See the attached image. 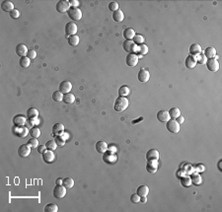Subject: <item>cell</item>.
<instances>
[{"mask_svg": "<svg viewBox=\"0 0 222 212\" xmlns=\"http://www.w3.org/2000/svg\"><path fill=\"white\" fill-rule=\"evenodd\" d=\"M27 56L30 59H35L37 57V51L35 49H30L27 53Z\"/></svg>", "mask_w": 222, "mask_h": 212, "instance_id": "51", "label": "cell"}, {"mask_svg": "<svg viewBox=\"0 0 222 212\" xmlns=\"http://www.w3.org/2000/svg\"><path fill=\"white\" fill-rule=\"evenodd\" d=\"M103 161L107 164L113 165V164L117 163L118 161V155L116 154V152H113L111 150H107L103 154Z\"/></svg>", "mask_w": 222, "mask_h": 212, "instance_id": "2", "label": "cell"}, {"mask_svg": "<svg viewBox=\"0 0 222 212\" xmlns=\"http://www.w3.org/2000/svg\"><path fill=\"white\" fill-rule=\"evenodd\" d=\"M63 102L65 104H72L75 102V96L72 93H67L64 94L63 96Z\"/></svg>", "mask_w": 222, "mask_h": 212, "instance_id": "39", "label": "cell"}, {"mask_svg": "<svg viewBox=\"0 0 222 212\" xmlns=\"http://www.w3.org/2000/svg\"><path fill=\"white\" fill-rule=\"evenodd\" d=\"M195 171L196 172H203L204 171V166L203 165H200V164H199V165H198V166L195 167Z\"/></svg>", "mask_w": 222, "mask_h": 212, "instance_id": "54", "label": "cell"}, {"mask_svg": "<svg viewBox=\"0 0 222 212\" xmlns=\"http://www.w3.org/2000/svg\"><path fill=\"white\" fill-rule=\"evenodd\" d=\"M130 201L132 203H137V202H140V196H138L137 193H133L131 194L130 196Z\"/></svg>", "mask_w": 222, "mask_h": 212, "instance_id": "50", "label": "cell"}, {"mask_svg": "<svg viewBox=\"0 0 222 212\" xmlns=\"http://www.w3.org/2000/svg\"><path fill=\"white\" fill-rule=\"evenodd\" d=\"M221 160H220V161L218 162V169H219V171H222V169H221Z\"/></svg>", "mask_w": 222, "mask_h": 212, "instance_id": "60", "label": "cell"}, {"mask_svg": "<svg viewBox=\"0 0 222 212\" xmlns=\"http://www.w3.org/2000/svg\"><path fill=\"white\" fill-rule=\"evenodd\" d=\"M166 128L171 133H178L181 129V124L176 119H170L166 122Z\"/></svg>", "mask_w": 222, "mask_h": 212, "instance_id": "3", "label": "cell"}, {"mask_svg": "<svg viewBox=\"0 0 222 212\" xmlns=\"http://www.w3.org/2000/svg\"><path fill=\"white\" fill-rule=\"evenodd\" d=\"M157 119L161 122H167L171 119V118L167 111H159L157 112Z\"/></svg>", "mask_w": 222, "mask_h": 212, "instance_id": "18", "label": "cell"}, {"mask_svg": "<svg viewBox=\"0 0 222 212\" xmlns=\"http://www.w3.org/2000/svg\"><path fill=\"white\" fill-rule=\"evenodd\" d=\"M19 64L21 67L23 68H28L30 66V64H31V59H30L28 56H23V57H21L20 60H19Z\"/></svg>", "mask_w": 222, "mask_h": 212, "instance_id": "33", "label": "cell"}, {"mask_svg": "<svg viewBox=\"0 0 222 212\" xmlns=\"http://www.w3.org/2000/svg\"><path fill=\"white\" fill-rule=\"evenodd\" d=\"M136 193H137L139 196H147V194L149 193V188L146 185H139L137 189H136Z\"/></svg>", "mask_w": 222, "mask_h": 212, "instance_id": "25", "label": "cell"}, {"mask_svg": "<svg viewBox=\"0 0 222 212\" xmlns=\"http://www.w3.org/2000/svg\"><path fill=\"white\" fill-rule=\"evenodd\" d=\"M13 133L19 138H25L30 133V129H28V127L24 126V125L23 126H15L13 129Z\"/></svg>", "mask_w": 222, "mask_h": 212, "instance_id": "6", "label": "cell"}, {"mask_svg": "<svg viewBox=\"0 0 222 212\" xmlns=\"http://www.w3.org/2000/svg\"><path fill=\"white\" fill-rule=\"evenodd\" d=\"M27 118L29 119H37L38 115H39V111H38L36 108H29L27 110Z\"/></svg>", "mask_w": 222, "mask_h": 212, "instance_id": "28", "label": "cell"}, {"mask_svg": "<svg viewBox=\"0 0 222 212\" xmlns=\"http://www.w3.org/2000/svg\"><path fill=\"white\" fill-rule=\"evenodd\" d=\"M45 150H48V148H46L45 145H39V147H38V152L41 153V154L44 153Z\"/></svg>", "mask_w": 222, "mask_h": 212, "instance_id": "53", "label": "cell"}, {"mask_svg": "<svg viewBox=\"0 0 222 212\" xmlns=\"http://www.w3.org/2000/svg\"><path fill=\"white\" fill-rule=\"evenodd\" d=\"M30 122H31L33 125H37V124L40 123V120L37 118V119H30Z\"/></svg>", "mask_w": 222, "mask_h": 212, "instance_id": "55", "label": "cell"}, {"mask_svg": "<svg viewBox=\"0 0 222 212\" xmlns=\"http://www.w3.org/2000/svg\"><path fill=\"white\" fill-rule=\"evenodd\" d=\"M62 185H64L66 188H72L74 187V180L72 178H65L62 180Z\"/></svg>", "mask_w": 222, "mask_h": 212, "instance_id": "38", "label": "cell"}, {"mask_svg": "<svg viewBox=\"0 0 222 212\" xmlns=\"http://www.w3.org/2000/svg\"><path fill=\"white\" fill-rule=\"evenodd\" d=\"M55 185H62V180L57 179L56 181H55Z\"/></svg>", "mask_w": 222, "mask_h": 212, "instance_id": "59", "label": "cell"}, {"mask_svg": "<svg viewBox=\"0 0 222 212\" xmlns=\"http://www.w3.org/2000/svg\"><path fill=\"white\" fill-rule=\"evenodd\" d=\"M159 151L156 149H150L146 153V159L148 160H159Z\"/></svg>", "mask_w": 222, "mask_h": 212, "instance_id": "23", "label": "cell"}, {"mask_svg": "<svg viewBox=\"0 0 222 212\" xmlns=\"http://www.w3.org/2000/svg\"><path fill=\"white\" fill-rule=\"evenodd\" d=\"M67 41H68V44H69L70 46H77V45L79 44L80 38H79L78 36H76V35H74V36L68 37Z\"/></svg>", "mask_w": 222, "mask_h": 212, "instance_id": "35", "label": "cell"}, {"mask_svg": "<svg viewBox=\"0 0 222 212\" xmlns=\"http://www.w3.org/2000/svg\"><path fill=\"white\" fill-rule=\"evenodd\" d=\"M113 19L116 22H122L123 19H125V14H123V12L121 9H118V11L113 13Z\"/></svg>", "mask_w": 222, "mask_h": 212, "instance_id": "31", "label": "cell"}, {"mask_svg": "<svg viewBox=\"0 0 222 212\" xmlns=\"http://www.w3.org/2000/svg\"><path fill=\"white\" fill-rule=\"evenodd\" d=\"M42 160L45 162V163H53L54 161V159H55V155L53 153V151L52 150H45L44 153L42 154Z\"/></svg>", "mask_w": 222, "mask_h": 212, "instance_id": "16", "label": "cell"}, {"mask_svg": "<svg viewBox=\"0 0 222 212\" xmlns=\"http://www.w3.org/2000/svg\"><path fill=\"white\" fill-rule=\"evenodd\" d=\"M144 41H145V38L142 35H135V37L133 38V42L136 46H140V45L144 44Z\"/></svg>", "mask_w": 222, "mask_h": 212, "instance_id": "42", "label": "cell"}, {"mask_svg": "<svg viewBox=\"0 0 222 212\" xmlns=\"http://www.w3.org/2000/svg\"><path fill=\"white\" fill-rule=\"evenodd\" d=\"M66 194V188L62 185H56L53 188V196L55 198H63Z\"/></svg>", "mask_w": 222, "mask_h": 212, "instance_id": "7", "label": "cell"}, {"mask_svg": "<svg viewBox=\"0 0 222 212\" xmlns=\"http://www.w3.org/2000/svg\"><path fill=\"white\" fill-rule=\"evenodd\" d=\"M13 122H14L15 126H23V125H25V123L27 122V119L25 118L23 115H18L14 118Z\"/></svg>", "mask_w": 222, "mask_h": 212, "instance_id": "21", "label": "cell"}, {"mask_svg": "<svg viewBox=\"0 0 222 212\" xmlns=\"http://www.w3.org/2000/svg\"><path fill=\"white\" fill-rule=\"evenodd\" d=\"M70 5H69V1H64V0H60L56 3V6H55V9L59 13H67V11L69 10Z\"/></svg>", "mask_w": 222, "mask_h": 212, "instance_id": "11", "label": "cell"}, {"mask_svg": "<svg viewBox=\"0 0 222 212\" xmlns=\"http://www.w3.org/2000/svg\"><path fill=\"white\" fill-rule=\"evenodd\" d=\"M78 29H77V25L73 22H68L65 25V34L66 36H74L77 33Z\"/></svg>", "mask_w": 222, "mask_h": 212, "instance_id": "12", "label": "cell"}, {"mask_svg": "<svg viewBox=\"0 0 222 212\" xmlns=\"http://www.w3.org/2000/svg\"><path fill=\"white\" fill-rule=\"evenodd\" d=\"M28 51H29L28 47L25 46L24 44L17 45V46H16V53H17V55H19L20 57H23V56H27Z\"/></svg>", "mask_w": 222, "mask_h": 212, "instance_id": "17", "label": "cell"}, {"mask_svg": "<svg viewBox=\"0 0 222 212\" xmlns=\"http://www.w3.org/2000/svg\"><path fill=\"white\" fill-rule=\"evenodd\" d=\"M206 67L209 71H211V72H216V71H218V69H219V62H218V60L215 59V58H209L206 60Z\"/></svg>", "mask_w": 222, "mask_h": 212, "instance_id": "8", "label": "cell"}, {"mask_svg": "<svg viewBox=\"0 0 222 212\" xmlns=\"http://www.w3.org/2000/svg\"><path fill=\"white\" fill-rule=\"evenodd\" d=\"M95 147H96V150H97V152H99V153H101V154H104L107 150H108V147H109V145L107 144V142H105V141H98L97 143H96V145H95Z\"/></svg>", "mask_w": 222, "mask_h": 212, "instance_id": "19", "label": "cell"}, {"mask_svg": "<svg viewBox=\"0 0 222 212\" xmlns=\"http://www.w3.org/2000/svg\"><path fill=\"white\" fill-rule=\"evenodd\" d=\"M140 202L146 203L147 202V197L146 196H140Z\"/></svg>", "mask_w": 222, "mask_h": 212, "instance_id": "57", "label": "cell"}, {"mask_svg": "<svg viewBox=\"0 0 222 212\" xmlns=\"http://www.w3.org/2000/svg\"><path fill=\"white\" fill-rule=\"evenodd\" d=\"M9 15H10V17L12 19H18L20 17V11L17 10V9H14V10H12L9 13Z\"/></svg>", "mask_w": 222, "mask_h": 212, "instance_id": "49", "label": "cell"}, {"mask_svg": "<svg viewBox=\"0 0 222 212\" xmlns=\"http://www.w3.org/2000/svg\"><path fill=\"white\" fill-rule=\"evenodd\" d=\"M69 5H70V7L78 8L79 1H78V0H70V1H69Z\"/></svg>", "mask_w": 222, "mask_h": 212, "instance_id": "52", "label": "cell"}, {"mask_svg": "<svg viewBox=\"0 0 222 212\" xmlns=\"http://www.w3.org/2000/svg\"><path fill=\"white\" fill-rule=\"evenodd\" d=\"M29 146H31L32 148H38L39 147V140H38V138H31L29 141H28V143H27Z\"/></svg>", "mask_w": 222, "mask_h": 212, "instance_id": "46", "label": "cell"}, {"mask_svg": "<svg viewBox=\"0 0 222 212\" xmlns=\"http://www.w3.org/2000/svg\"><path fill=\"white\" fill-rule=\"evenodd\" d=\"M139 58L136 53H129L126 58V62L129 67H135L138 64Z\"/></svg>", "mask_w": 222, "mask_h": 212, "instance_id": "9", "label": "cell"}, {"mask_svg": "<svg viewBox=\"0 0 222 212\" xmlns=\"http://www.w3.org/2000/svg\"><path fill=\"white\" fill-rule=\"evenodd\" d=\"M204 55L207 59L209 58H214L216 56V49L214 47H207V49L204 50Z\"/></svg>", "mask_w": 222, "mask_h": 212, "instance_id": "32", "label": "cell"}, {"mask_svg": "<svg viewBox=\"0 0 222 212\" xmlns=\"http://www.w3.org/2000/svg\"><path fill=\"white\" fill-rule=\"evenodd\" d=\"M195 59H196V63L202 64V65L206 64V60H207V58L206 57V55H204L202 53H200V54H198V55H196L195 56Z\"/></svg>", "mask_w": 222, "mask_h": 212, "instance_id": "43", "label": "cell"}, {"mask_svg": "<svg viewBox=\"0 0 222 212\" xmlns=\"http://www.w3.org/2000/svg\"><path fill=\"white\" fill-rule=\"evenodd\" d=\"M67 15L73 21H80L82 19V11H81L79 8L70 7L69 10L67 11Z\"/></svg>", "mask_w": 222, "mask_h": 212, "instance_id": "5", "label": "cell"}, {"mask_svg": "<svg viewBox=\"0 0 222 212\" xmlns=\"http://www.w3.org/2000/svg\"><path fill=\"white\" fill-rule=\"evenodd\" d=\"M1 9L3 11H5V12H11L12 10H14L15 8H14V4L12 3L11 1H7V0H5V1H2L1 2Z\"/></svg>", "mask_w": 222, "mask_h": 212, "instance_id": "24", "label": "cell"}, {"mask_svg": "<svg viewBox=\"0 0 222 212\" xmlns=\"http://www.w3.org/2000/svg\"><path fill=\"white\" fill-rule=\"evenodd\" d=\"M31 149H32V147L29 146L28 144H22L18 148V154H19V156L22 157V158L28 157L29 155L31 154Z\"/></svg>", "mask_w": 222, "mask_h": 212, "instance_id": "13", "label": "cell"}, {"mask_svg": "<svg viewBox=\"0 0 222 212\" xmlns=\"http://www.w3.org/2000/svg\"><path fill=\"white\" fill-rule=\"evenodd\" d=\"M147 53H148V46L146 45L142 44V45L138 46V47H137V53H136L141 54V55H145Z\"/></svg>", "mask_w": 222, "mask_h": 212, "instance_id": "41", "label": "cell"}, {"mask_svg": "<svg viewBox=\"0 0 222 212\" xmlns=\"http://www.w3.org/2000/svg\"><path fill=\"white\" fill-rule=\"evenodd\" d=\"M122 47L125 51L129 53H137V47L138 46H136L134 44V42L132 40H126L122 44Z\"/></svg>", "mask_w": 222, "mask_h": 212, "instance_id": "4", "label": "cell"}, {"mask_svg": "<svg viewBox=\"0 0 222 212\" xmlns=\"http://www.w3.org/2000/svg\"><path fill=\"white\" fill-rule=\"evenodd\" d=\"M58 91H60L63 94H67L70 93V91L72 90V83L70 81H62L60 84H59Z\"/></svg>", "mask_w": 222, "mask_h": 212, "instance_id": "15", "label": "cell"}, {"mask_svg": "<svg viewBox=\"0 0 222 212\" xmlns=\"http://www.w3.org/2000/svg\"><path fill=\"white\" fill-rule=\"evenodd\" d=\"M45 146H46V148H48L49 150H52V151H53V150L56 149L57 144H56V142H55L54 140H49L48 142H46Z\"/></svg>", "mask_w": 222, "mask_h": 212, "instance_id": "45", "label": "cell"}, {"mask_svg": "<svg viewBox=\"0 0 222 212\" xmlns=\"http://www.w3.org/2000/svg\"><path fill=\"white\" fill-rule=\"evenodd\" d=\"M137 78H138V81L141 82V83H147L149 79H150V73H149L147 69L141 68L137 74Z\"/></svg>", "mask_w": 222, "mask_h": 212, "instance_id": "10", "label": "cell"}, {"mask_svg": "<svg viewBox=\"0 0 222 212\" xmlns=\"http://www.w3.org/2000/svg\"><path fill=\"white\" fill-rule=\"evenodd\" d=\"M63 131H64V125L60 122L55 123L53 126V133L54 135H60Z\"/></svg>", "mask_w": 222, "mask_h": 212, "instance_id": "26", "label": "cell"}, {"mask_svg": "<svg viewBox=\"0 0 222 212\" xmlns=\"http://www.w3.org/2000/svg\"><path fill=\"white\" fill-rule=\"evenodd\" d=\"M63 93H61L60 91H55L53 94V100L54 102H61L63 101Z\"/></svg>", "mask_w": 222, "mask_h": 212, "instance_id": "40", "label": "cell"}, {"mask_svg": "<svg viewBox=\"0 0 222 212\" xmlns=\"http://www.w3.org/2000/svg\"><path fill=\"white\" fill-rule=\"evenodd\" d=\"M158 160H148L146 165V171L150 174H155L158 170Z\"/></svg>", "mask_w": 222, "mask_h": 212, "instance_id": "14", "label": "cell"}, {"mask_svg": "<svg viewBox=\"0 0 222 212\" xmlns=\"http://www.w3.org/2000/svg\"><path fill=\"white\" fill-rule=\"evenodd\" d=\"M191 184H194L195 185H199L202 184V176H200L198 173H194V174H191Z\"/></svg>", "mask_w": 222, "mask_h": 212, "instance_id": "30", "label": "cell"}, {"mask_svg": "<svg viewBox=\"0 0 222 212\" xmlns=\"http://www.w3.org/2000/svg\"><path fill=\"white\" fill-rule=\"evenodd\" d=\"M135 35V31L132 28H126L123 31V37H125L126 40H133Z\"/></svg>", "mask_w": 222, "mask_h": 212, "instance_id": "27", "label": "cell"}, {"mask_svg": "<svg viewBox=\"0 0 222 212\" xmlns=\"http://www.w3.org/2000/svg\"><path fill=\"white\" fill-rule=\"evenodd\" d=\"M196 59H195V56H193V55H189L186 58V61H185V65L186 67L187 68H195L196 66Z\"/></svg>", "mask_w": 222, "mask_h": 212, "instance_id": "22", "label": "cell"}, {"mask_svg": "<svg viewBox=\"0 0 222 212\" xmlns=\"http://www.w3.org/2000/svg\"><path fill=\"white\" fill-rule=\"evenodd\" d=\"M54 141L56 142L57 146H64V144H65V139L63 137L59 136V135H57L56 137H55V140Z\"/></svg>", "mask_w": 222, "mask_h": 212, "instance_id": "48", "label": "cell"}, {"mask_svg": "<svg viewBox=\"0 0 222 212\" xmlns=\"http://www.w3.org/2000/svg\"><path fill=\"white\" fill-rule=\"evenodd\" d=\"M108 150L113 151V152H117V148H116V147H112V145L108 147Z\"/></svg>", "mask_w": 222, "mask_h": 212, "instance_id": "58", "label": "cell"}, {"mask_svg": "<svg viewBox=\"0 0 222 212\" xmlns=\"http://www.w3.org/2000/svg\"><path fill=\"white\" fill-rule=\"evenodd\" d=\"M181 184H182L183 187H185V188L191 187V177L190 176H183V177H181Z\"/></svg>", "mask_w": 222, "mask_h": 212, "instance_id": "37", "label": "cell"}, {"mask_svg": "<svg viewBox=\"0 0 222 212\" xmlns=\"http://www.w3.org/2000/svg\"><path fill=\"white\" fill-rule=\"evenodd\" d=\"M129 93H130V89H129V87H127L126 85L122 86L118 90L119 97H126L127 95H129Z\"/></svg>", "mask_w": 222, "mask_h": 212, "instance_id": "36", "label": "cell"}, {"mask_svg": "<svg viewBox=\"0 0 222 212\" xmlns=\"http://www.w3.org/2000/svg\"><path fill=\"white\" fill-rule=\"evenodd\" d=\"M168 112H169V115H170L171 119H176L177 118H179V116L181 115V111H180V109H179L178 107L171 108L170 111Z\"/></svg>", "mask_w": 222, "mask_h": 212, "instance_id": "29", "label": "cell"}, {"mask_svg": "<svg viewBox=\"0 0 222 212\" xmlns=\"http://www.w3.org/2000/svg\"><path fill=\"white\" fill-rule=\"evenodd\" d=\"M30 134H31L32 137H34V138H39L41 136V129L33 126L31 129H30Z\"/></svg>", "mask_w": 222, "mask_h": 212, "instance_id": "44", "label": "cell"}, {"mask_svg": "<svg viewBox=\"0 0 222 212\" xmlns=\"http://www.w3.org/2000/svg\"><path fill=\"white\" fill-rule=\"evenodd\" d=\"M176 120H177V122H178L179 123H180V124H182V123H184V122H185V119H184L182 115H180V116H179V118L176 119Z\"/></svg>", "mask_w": 222, "mask_h": 212, "instance_id": "56", "label": "cell"}, {"mask_svg": "<svg viewBox=\"0 0 222 212\" xmlns=\"http://www.w3.org/2000/svg\"><path fill=\"white\" fill-rule=\"evenodd\" d=\"M109 10L112 11L113 13L118 11V2H116V1L110 2V4H109Z\"/></svg>", "mask_w": 222, "mask_h": 212, "instance_id": "47", "label": "cell"}, {"mask_svg": "<svg viewBox=\"0 0 222 212\" xmlns=\"http://www.w3.org/2000/svg\"><path fill=\"white\" fill-rule=\"evenodd\" d=\"M129 105V102L127 100V98L126 97H118L116 102H115L114 109L118 112H122L123 111H126L127 109V107Z\"/></svg>", "mask_w": 222, "mask_h": 212, "instance_id": "1", "label": "cell"}, {"mask_svg": "<svg viewBox=\"0 0 222 212\" xmlns=\"http://www.w3.org/2000/svg\"><path fill=\"white\" fill-rule=\"evenodd\" d=\"M45 212H57L58 211V206L55 203H49L46 204L44 208Z\"/></svg>", "mask_w": 222, "mask_h": 212, "instance_id": "34", "label": "cell"}, {"mask_svg": "<svg viewBox=\"0 0 222 212\" xmlns=\"http://www.w3.org/2000/svg\"><path fill=\"white\" fill-rule=\"evenodd\" d=\"M202 53V46H200L198 44H193L191 45L190 46V54L193 56H196Z\"/></svg>", "mask_w": 222, "mask_h": 212, "instance_id": "20", "label": "cell"}]
</instances>
